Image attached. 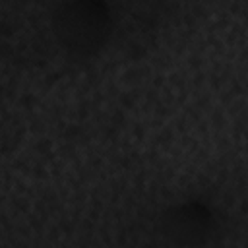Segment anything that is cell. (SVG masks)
Here are the masks:
<instances>
[{
    "label": "cell",
    "mask_w": 248,
    "mask_h": 248,
    "mask_svg": "<svg viewBox=\"0 0 248 248\" xmlns=\"http://www.w3.org/2000/svg\"><path fill=\"white\" fill-rule=\"evenodd\" d=\"M161 231L180 248H200L213 236L215 215L200 200L176 202L161 213Z\"/></svg>",
    "instance_id": "cell-2"
},
{
    "label": "cell",
    "mask_w": 248,
    "mask_h": 248,
    "mask_svg": "<svg viewBox=\"0 0 248 248\" xmlns=\"http://www.w3.org/2000/svg\"><path fill=\"white\" fill-rule=\"evenodd\" d=\"M50 27L56 43L72 56H91L112 33V12L101 0H70L52 10Z\"/></svg>",
    "instance_id": "cell-1"
}]
</instances>
